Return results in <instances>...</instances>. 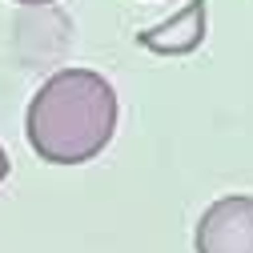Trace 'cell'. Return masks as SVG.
<instances>
[{
    "mask_svg": "<svg viewBox=\"0 0 253 253\" xmlns=\"http://www.w3.org/2000/svg\"><path fill=\"white\" fill-rule=\"evenodd\" d=\"M117 129V92L92 69L52 73L28 101L24 133L48 165H84L101 157Z\"/></svg>",
    "mask_w": 253,
    "mask_h": 253,
    "instance_id": "6da1fadb",
    "label": "cell"
},
{
    "mask_svg": "<svg viewBox=\"0 0 253 253\" xmlns=\"http://www.w3.org/2000/svg\"><path fill=\"white\" fill-rule=\"evenodd\" d=\"M4 177H8V153L0 149V181H4Z\"/></svg>",
    "mask_w": 253,
    "mask_h": 253,
    "instance_id": "277c9868",
    "label": "cell"
},
{
    "mask_svg": "<svg viewBox=\"0 0 253 253\" xmlns=\"http://www.w3.org/2000/svg\"><path fill=\"white\" fill-rule=\"evenodd\" d=\"M16 4H52V0H16Z\"/></svg>",
    "mask_w": 253,
    "mask_h": 253,
    "instance_id": "5b68a950",
    "label": "cell"
},
{
    "mask_svg": "<svg viewBox=\"0 0 253 253\" xmlns=\"http://www.w3.org/2000/svg\"><path fill=\"white\" fill-rule=\"evenodd\" d=\"M197 253H253V197L229 193L197 221Z\"/></svg>",
    "mask_w": 253,
    "mask_h": 253,
    "instance_id": "7a4b0ae2",
    "label": "cell"
},
{
    "mask_svg": "<svg viewBox=\"0 0 253 253\" xmlns=\"http://www.w3.org/2000/svg\"><path fill=\"white\" fill-rule=\"evenodd\" d=\"M205 0H189V4L169 16L165 24H153L141 28L137 44H145L149 52H161V56H185V52H197L205 41Z\"/></svg>",
    "mask_w": 253,
    "mask_h": 253,
    "instance_id": "3957f363",
    "label": "cell"
}]
</instances>
